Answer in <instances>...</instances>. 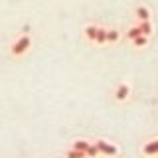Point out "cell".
<instances>
[{"label": "cell", "instance_id": "cell-1", "mask_svg": "<svg viewBox=\"0 0 158 158\" xmlns=\"http://www.w3.org/2000/svg\"><path fill=\"white\" fill-rule=\"evenodd\" d=\"M30 46H32V40H30V36H22V38H18L16 42L12 44L10 53H12V56H16V57H20V56H24V53L30 49Z\"/></svg>", "mask_w": 158, "mask_h": 158}, {"label": "cell", "instance_id": "cell-2", "mask_svg": "<svg viewBox=\"0 0 158 158\" xmlns=\"http://www.w3.org/2000/svg\"><path fill=\"white\" fill-rule=\"evenodd\" d=\"M95 146H97L99 154H103V156H118V146L103 140V138L101 140H95Z\"/></svg>", "mask_w": 158, "mask_h": 158}, {"label": "cell", "instance_id": "cell-3", "mask_svg": "<svg viewBox=\"0 0 158 158\" xmlns=\"http://www.w3.org/2000/svg\"><path fill=\"white\" fill-rule=\"evenodd\" d=\"M128 97H131V85H128V83H121V85L115 89V99L118 103H125Z\"/></svg>", "mask_w": 158, "mask_h": 158}, {"label": "cell", "instance_id": "cell-4", "mask_svg": "<svg viewBox=\"0 0 158 158\" xmlns=\"http://www.w3.org/2000/svg\"><path fill=\"white\" fill-rule=\"evenodd\" d=\"M142 154L144 156H158V138H152L146 144H142Z\"/></svg>", "mask_w": 158, "mask_h": 158}, {"label": "cell", "instance_id": "cell-5", "mask_svg": "<svg viewBox=\"0 0 158 158\" xmlns=\"http://www.w3.org/2000/svg\"><path fill=\"white\" fill-rule=\"evenodd\" d=\"M97 32H99V26H87L85 30H83V34H85V38L89 40V42H95V38H97Z\"/></svg>", "mask_w": 158, "mask_h": 158}, {"label": "cell", "instance_id": "cell-6", "mask_svg": "<svg viewBox=\"0 0 158 158\" xmlns=\"http://www.w3.org/2000/svg\"><path fill=\"white\" fill-rule=\"evenodd\" d=\"M136 18L140 20V22H144V20H150V10L146 6H138L136 8Z\"/></svg>", "mask_w": 158, "mask_h": 158}, {"label": "cell", "instance_id": "cell-7", "mask_svg": "<svg viewBox=\"0 0 158 158\" xmlns=\"http://www.w3.org/2000/svg\"><path fill=\"white\" fill-rule=\"evenodd\" d=\"M132 46H135V48H138V49H140V48H144V46H148V36H144V34H140L138 38H135V40H132Z\"/></svg>", "mask_w": 158, "mask_h": 158}, {"label": "cell", "instance_id": "cell-8", "mask_svg": "<svg viewBox=\"0 0 158 158\" xmlns=\"http://www.w3.org/2000/svg\"><path fill=\"white\" fill-rule=\"evenodd\" d=\"M121 40V34L117 30H107V44H117Z\"/></svg>", "mask_w": 158, "mask_h": 158}, {"label": "cell", "instance_id": "cell-9", "mask_svg": "<svg viewBox=\"0 0 158 158\" xmlns=\"http://www.w3.org/2000/svg\"><path fill=\"white\" fill-rule=\"evenodd\" d=\"M95 44H99V46L107 44V28H99V32H97V38H95Z\"/></svg>", "mask_w": 158, "mask_h": 158}, {"label": "cell", "instance_id": "cell-10", "mask_svg": "<svg viewBox=\"0 0 158 158\" xmlns=\"http://www.w3.org/2000/svg\"><path fill=\"white\" fill-rule=\"evenodd\" d=\"M65 158H87L83 150H75V148H69L65 152Z\"/></svg>", "mask_w": 158, "mask_h": 158}, {"label": "cell", "instance_id": "cell-11", "mask_svg": "<svg viewBox=\"0 0 158 158\" xmlns=\"http://www.w3.org/2000/svg\"><path fill=\"white\" fill-rule=\"evenodd\" d=\"M138 28H140V32L144 34V36H150V34H152V24L148 22V20L140 22V24H138Z\"/></svg>", "mask_w": 158, "mask_h": 158}, {"label": "cell", "instance_id": "cell-12", "mask_svg": "<svg viewBox=\"0 0 158 158\" xmlns=\"http://www.w3.org/2000/svg\"><path fill=\"white\" fill-rule=\"evenodd\" d=\"M85 156H87V158H97V156H99V150H97L95 142H91V144L87 146V150H85Z\"/></svg>", "mask_w": 158, "mask_h": 158}, {"label": "cell", "instance_id": "cell-13", "mask_svg": "<svg viewBox=\"0 0 158 158\" xmlns=\"http://www.w3.org/2000/svg\"><path fill=\"white\" fill-rule=\"evenodd\" d=\"M89 144H91L89 140H75V142H73V146H71V148H75V150H83V152H85Z\"/></svg>", "mask_w": 158, "mask_h": 158}, {"label": "cell", "instance_id": "cell-14", "mask_svg": "<svg viewBox=\"0 0 158 158\" xmlns=\"http://www.w3.org/2000/svg\"><path fill=\"white\" fill-rule=\"evenodd\" d=\"M140 28H138V26H135V28H131V30H128V32H127V38L128 40H135V38H138V36H140Z\"/></svg>", "mask_w": 158, "mask_h": 158}]
</instances>
